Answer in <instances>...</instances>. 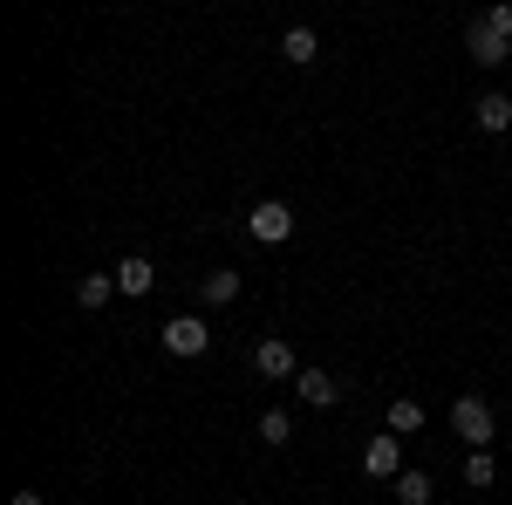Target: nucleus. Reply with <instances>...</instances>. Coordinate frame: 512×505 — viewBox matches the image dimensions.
I'll return each mask as SVG.
<instances>
[{
  "label": "nucleus",
  "instance_id": "obj_1",
  "mask_svg": "<svg viewBox=\"0 0 512 505\" xmlns=\"http://www.w3.org/2000/svg\"><path fill=\"white\" fill-rule=\"evenodd\" d=\"M451 430H458L472 451H485V444H492V403H478V396H458V403H451Z\"/></svg>",
  "mask_w": 512,
  "mask_h": 505
},
{
  "label": "nucleus",
  "instance_id": "obj_2",
  "mask_svg": "<svg viewBox=\"0 0 512 505\" xmlns=\"http://www.w3.org/2000/svg\"><path fill=\"white\" fill-rule=\"evenodd\" d=\"M246 233L260 239V246H280V239L294 233V212H287V205H280V198H260V205H253V212H246Z\"/></svg>",
  "mask_w": 512,
  "mask_h": 505
},
{
  "label": "nucleus",
  "instance_id": "obj_3",
  "mask_svg": "<svg viewBox=\"0 0 512 505\" xmlns=\"http://www.w3.org/2000/svg\"><path fill=\"white\" fill-rule=\"evenodd\" d=\"M164 349L171 355H205L212 349V328H205L198 314H178V321H164Z\"/></svg>",
  "mask_w": 512,
  "mask_h": 505
},
{
  "label": "nucleus",
  "instance_id": "obj_4",
  "mask_svg": "<svg viewBox=\"0 0 512 505\" xmlns=\"http://www.w3.org/2000/svg\"><path fill=\"white\" fill-rule=\"evenodd\" d=\"M362 471H369V478H403V437H369Z\"/></svg>",
  "mask_w": 512,
  "mask_h": 505
},
{
  "label": "nucleus",
  "instance_id": "obj_5",
  "mask_svg": "<svg viewBox=\"0 0 512 505\" xmlns=\"http://www.w3.org/2000/svg\"><path fill=\"white\" fill-rule=\"evenodd\" d=\"M294 396H301L308 410H328V403L342 396V383H335L328 369H301V376H294Z\"/></svg>",
  "mask_w": 512,
  "mask_h": 505
},
{
  "label": "nucleus",
  "instance_id": "obj_6",
  "mask_svg": "<svg viewBox=\"0 0 512 505\" xmlns=\"http://www.w3.org/2000/svg\"><path fill=\"white\" fill-rule=\"evenodd\" d=\"M253 369H260V376H301V369H294V349H287V342H274V335H267V342H253Z\"/></svg>",
  "mask_w": 512,
  "mask_h": 505
},
{
  "label": "nucleus",
  "instance_id": "obj_7",
  "mask_svg": "<svg viewBox=\"0 0 512 505\" xmlns=\"http://www.w3.org/2000/svg\"><path fill=\"white\" fill-rule=\"evenodd\" d=\"M465 41H472V55L485 62V69H499V62L512 55V48H506V35H499L492 21H472V35H465Z\"/></svg>",
  "mask_w": 512,
  "mask_h": 505
},
{
  "label": "nucleus",
  "instance_id": "obj_8",
  "mask_svg": "<svg viewBox=\"0 0 512 505\" xmlns=\"http://www.w3.org/2000/svg\"><path fill=\"white\" fill-rule=\"evenodd\" d=\"M151 280H158L151 260H144V253H130V260L117 267V294H151Z\"/></svg>",
  "mask_w": 512,
  "mask_h": 505
},
{
  "label": "nucleus",
  "instance_id": "obj_9",
  "mask_svg": "<svg viewBox=\"0 0 512 505\" xmlns=\"http://www.w3.org/2000/svg\"><path fill=\"white\" fill-rule=\"evenodd\" d=\"M280 55H287V62H301V69H308V62H315V55H321L315 28H287V35H280Z\"/></svg>",
  "mask_w": 512,
  "mask_h": 505
},
{
  "label": "nucleus",
  "instance_id": "obj_10",
  "mask_svg": "<svg viewBox=\"0 0 512 505\" xmlns=\"http://www.w3.org/2000/svg\"><path fill=\"white\" fill-rule=\"evenodd\" d=\"M478 130H512V96H478Z\"/></svg>",
  "mask_w": 512,
  "mask_h": 505
},
{
  "label": "nucleus",
  "instance_id": "obj_11",
  "mask_svg": "<svg viewBox=\"0 0 512 505\" xmlns=\"http://www.w3.org/2000/svg\"><path fill=\"white\" fill-rule=\"evenodd\" d=\"M110 294H117V273H82V280H76V301H82V308H103Z\"/></svg>",
  "mask_w": 512,
  "mask_h": 505
},
{
  "label": "nucleus",
  "instance_id": "obj_12",
  "mask_svg": "<svg viewBox=\"0 0 512 505\" xmlns=\"http://www.w3.org/2000/svg\"><path fill=\"white\" fill-rule=\"evenodd\" d=\"M390 430H396V437L424 430V403H417V396H396V403H390Z\"/></svg>",
  "mask_w": 512,
  "mask_h": 505
},
{
  "label": "nucleus",
  "instance_id": "obj_13",
  "mask_svg": "<svg viewBox=\"0 0 512 505\" xmlns=\"http://www.w3.org/2000/svg\"><path fill=\"white\" fill-rule=\"evenodd\" d=\"M492 478H499V465H492V451H472V458H465V485H472V492H485Z\"/></svg>",
  "mask_w": 512,
  "mask_h": 505
},
{
  "label": "nucleus",
  "instance_id": "obj_14",
  "mask_svg": "<svg viewBox=\"0 0 512 505\" xmlns=\"http://www.w3.org/2000/svg\"><path fill=\"white\" fill-rule=\"evenodd\" d=\"M205 301H212V308L239 301V273H205Z\"/></svg>",
  "mask_w": 512,
  "mask_h": 505
},
{
  "label": "nucleus",
  "instance_id": "obj_15",
  "mask_svg": "<svg viewBox=\"0 0 512 505\" xmlns=\"http://www.w3.org/2000/svg\"><path fill=\"white\" fill-rule=\"evenodd\" d=\"M396 499L403 505H431V478H424V471H403V478H396Z\"/></svg>",
  "mask_w": 512,
  "mask_h": 505
},
{
  "label": "nucleus",
  "instance_id": "obj_16",
  "mask_svg": "<svg viewBox=\"0 0 512 505\" xmlns=\"http://www.w3.org/2000/svg\"><path fill=\"white\" fill-rule=\"evenodd\" d=\"M287 437H294V417L287 410H267L260 417V444H287Z\"/></svg>",
  "mask_w": 512,
  "mask_h": 505
},
{
  "label": "nucleus",
  "instance_id": "obj_17",
  "mask_svg": "<svg viewBox=\"0 0 512 505\" xmlns=\"http://www.w3.org/2000/svg\"><path fill=\"white\" fill-rule=\"evenodd\" d=\"M485 21H492V28H499V35L512 41V7H492V14H485Z\"/></svg>",
  "mask_w": 512,
  "mask_h": 505
},
{
  "label": "nucleus",
  "instance_id": "obj_18",
  "mask_svg": "<svg viewBox=\"0 0 512 505\" xmlns=\"http://www.w3.org/2000/svg\"><path fill=\"white\" fill-rule=\"evenodd\" d=\"M7 505H41V492H14V499H7Z\"/></svg>",
  "mask_w": 512,
  "mask_h": 505
}]
</instances>
